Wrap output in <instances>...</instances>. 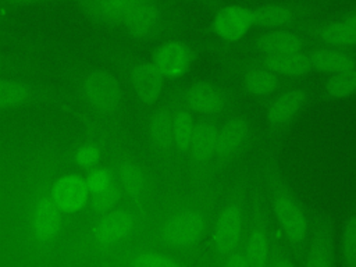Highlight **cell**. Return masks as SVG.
<instances>
[{"mask_svg":"<svg viewBox=\"0 0 356 267\" xmlns=\"http://www.w3.org/2000/svg\"><path fill=\"white\" fill-rule=\"evenodd\" d=\"M267 181L277 227L302 263L310 227L307 216L273 164L267 165Z\"/></svg>","mask_w":356,"mask_h":267,"instance_id":"cell-1","label":"cell"},{"mask_svg":"<svg viewBox=\"0 0 356 267\" xmlns=\"http://www.w3.org/2000/svg\"><path fill=\"white\" fill-rule=\"evenodd\" d=\"M243 192H236L220 210L211 234V248L216 256L224 259L242 243L245 225Z\"/></svg>","mask_w":356,"mask_h":267,"instance_id":"cell-2","label":"cell"},{"mask_svg":"<svg viewBox=\"0 0 356 267\" xmlns=\"http://www.w3.org/2000/svg\"><path fill=\"white\" fill-rule=\"evenodd\" d=\"M207 228L206 216L195 209L171 214L160 228L161 241L171 249L184 250L197 245Z\"/></svg>","mask_w":356,"mask_h":267,"instance_id":"cell-3","label":"cell"},{"mask_svg":"<svg viewBox=\"0 0 356 267\" xmlns=\"http://www.w3.org/2000/svg\"><path fill=\"white\" fill-rule=\"evenodd\" d=\"M302 264L306 267H334L337 264L334 225L331 217L324 211L313 216Z\"/></svg>","mask_w":356,"mask_h":267,"instance_id":"cell-4","label":"cell"},{"mask_svg":"<svg viewBox=\"0 0 356 267\" xmlns=\"http://www.w3.org/2000/svg\"><path fill=\"white\" fill-rule=\"evenodd\" d=\"M250 267H267L270 257V225L266 220L263 202L256 195L253 202L252 225L243 245Z\"/></svg>","mask_w":356,"mask_h":267,"instance_id":"cell-5","label":"cell"},{"mask_svg":"<svg viewBox=\"0 0 356 267\" xmlns=\"http://www.w3.org/2000/svg\"><path fill=\"white\" fill-rule=\"evenodd\" d=\"M83 92L89 103L102 113H113L121 102V89L117 79L107 71H90L83 79Z\"/></svg>","mask_w":356,"mask_h":267,"instance_id":"cell-6","label":"cell"},{"mask_svg":"<svg viewBox=\"0 0 356 267\" xmlns=\"http://www.w3.org/2000/svg\"><path fill=\"white\" fill-rule=\"evenodd\" d=\"M252 26H254L252 8L239 4L221 7L211 19L214 35L228 43L241 40Z\"/></svg>","mask_w":356,"mask_h":267,"instance_id":"cell-7","label":"cell"},{"mask_svg":"<svg viewBox=\"0 0 356 267\" xmlns=\"http://www.w3.org/2000/svg\"><path fill=\"white\" fill-rule=\"evenodd\" d=\"M193 53L191 47L179 40H170L159 46L153 54V64L164 78H179L191 67Z\"/></svg>","mask_w":356,"mask_h":267,"instance_id":"cell-8","label":"cell"},{"mask_svg":"<svg viewBox=\"0 0 356 267\" xmlns=\"http://www.w3.org/2000/svg\"><path fill=\"white\" fill-rule=\"evenodd\" d=\"M250 135L249 121L242 115L228 118L217 134L216 156L221 161L232 160L246 145Z\"/></svg>","mask_w":356,"mask_h":267,"instance_id":"cell-9","label":"cell"},{"mask_svg":"<svg viewBox=\"0 0 356 267\" xmlns=\"http://www.w3.org/2000/svg\"><path fill=\"white\" fill-rule=\"evenodd\" d=\"M309 99V93L302 88H292L278 95L267 107L266 118L267 122L280 128L286 125L295 118Z\"/></svg>","mask_w":356,"mask_h":267,"instance_id":"cell-10","label":"cell"},{"mask_svg":"<svg viewBox=\"0 0 356 267\" xmlns=\"http://www.w3.org/2000/svg\"><path fill=\"white\" fill-rule=\"evenodd\" d=\"M134 228V217L122 209L104 211L93 228L95 238L102 243H114L127 238Z\"/></svg>","mask_w":356,"mask_h":267,"instance_id":"cell-11","label":"cell"},{"mask_svg":"<svg viewBox=\"0 0 356 267\" xmlns=\"http://www.w3.org/2000/svg\"><path fill=\"white\" fill-rule=\"evenodd\" d=\"M185 103L192 111L213 115L224 108L225 97L222 92L211 82L197 81L186 89Z\"/></svg>","mask_w":356,"mask_h":267,"instance_id":"cell-12","label":"cell"},{"mask_svg":"<svg viewBox=\"0 0 356 267\" xmlns=\"http://www.w3.org/2000/svg\"><path fill=\"white\" fill-rule=\"evenodd\" d=\"M92 19L103 24H121L125 15L145 0H75Z\"/></svg>","mask_w":356,"mask_h":267,"instance_id":"cell-13","label":"cell"},{"mask_svg":"<svg viewBox=\"0 0 356 267\" xmlns=\"http://www.w3.org/2000/svg\"><path fill=\"white\" fill-rule=\"evenodd\" d=\"M131 81L138 99L145 104H153L161 96L164 76L153 63H140L134 67Z\"/></svg>","mask_w":356,"mask_h":267,"instance_id":"cell-14","label":"cell"},{"mask_svg":"<svg viewBox=\"0 0 356 267\" xmlns=\"http://www.w3.org/2000/svg\"><path fill=\"white\" fill-rule=\"evenodd\" d=\"M160 8L157 0H145L138 3L122 19L125 29L135 38L150 36L160 24Z\"/></svg>","mask_w":356,"mask_h":267,"instance_id":"cell-15","label":"cell"},{"mask_svg":"<svg viewBox=\"0 0 356 267\" xmlns=\"http://www.w3.org/2000/svg\"><path fill=\"white\" fill-rule=\"evenodd\" d=\"M312 70L332 75L356 68V57L341 47H318L309 53Z\"/></svg>","mask_w":356,"mask_h":267,"instance_id":"cell-16","label":"cell"},{"mask_svg":"<svg viewBox=\"0 0 356 267\" xmlns=\"http://www.w3.org/2000/svg\"><path fill=\"white\" fill-rule=\"evenodd\" d=\"M88 199V185L76 175H67L60 178L53 188V200L67 213L79 210Z\"/></svg>","mask_w":356,"mask_h":267,"instance_id":"cell-17","label":"cell"},{"mask_svg":"<svg viewBox=\"0 0 356 267\" xmlns=\"http://www.w3.org/2000/svg\"><path fill=\"white\" fill-rule=\"evenodd\" d=\"M260 64L275 75L288 78L303 76L312 70L309 54L303 50L284 54H263Z\"/></svg>","mask_w":356,"mask_h":267,"instance_id":"cell-18","label":"cell"},{"mask_svg":"<svg viewBox=\"0 0 356 267\" xmlns=\"http://www.w3.org/2000/svg\"><path fill=\"white\" fill-rule=\"evenodd\" d=\"M217 134L218 127L214 122L209 120H200L195 122L193 135L188 149L193 161L207 163L216 156Z\"/></svg>","mask_w":356,"mask_h":267,"instance_id":"cell-19","label":"cell"},{"mask_svg":"<svg viewBox=\"0 0 356 267\" xmlns=\"http://www.w3.org/2000/svg\"><path fill=\"white\" fill-rule=\"evenodd\" d=\"M61 227V209L53 199H40L33 209L32 228L39 239L47 241L57 235Z\"/></svg>","mask_w":356,"mask_h":267,"instance_id":"cell-20","label":"cell"},{"mask_svg":"<svg viewBox=\"0 0 356 267\" xmlns=\"http://www.w3.org/2000/svg\"><path fill=\"white\" fill-rule=\"evenodd\" d=\"M303 39L291 31L270 29L254 40V47L261 54H284L303 50Z\"/></svg>","mask_w":356,"mask_h":267,"instance_id":"cell-21","label":"cell"},{"mask_svg":"<svg viewBox=\"0 0 356 267\" xmlns=\"http://www.w3.org/2000/svg\"><path fill=\"white\" fill-rule=\"evenodd\" d=\"M252 14L254 26L264 29H282L296 19L298 10L284 3H268L252 8Z\"/></svg>","mask_w":356,"mask_h":267,"instance_id":"cell-22","label":"cell"},{"mask_svg":"<svg viewBox=\"0 0 356 267\" xmlns=\"http://www.w3.org/2000/svg\"><path fill=\"white\" fill-rule=\"evenodd\" d=\"M312 33L316 39L332 47L343 49L356 46V28L343 19L318 25L312 31Z\"/></svg>","mask_w":356,"mask_h":267,"instance_id":"cell-23","label":"cell"},{"mask_svg":"<svg viewBox=\"0 0 356 267\" xmlns=\"http://www.w3.org/2000/svg\"><path fill=\"white\" fill-rule=\"evenodd\" d=\"M280 81L278 75L266 68L264 65L252 67L243 74V86L245 89L257 97L268 96L278 88Z\"/></svg>","mask_w":356,"mask_h":267,"instance_id":"cell-24","label":"cell"},{"mask_svg":"<svg viewBox=\"0 0 356 267\" xmlns=\"http://www.w3.org/2000/svg\"><path fill=\"white\" fill-rule=\"evenodd\" d=\"M149 136L159 149H170L172 145V114L167 108L157 110L149 120Z\"/></svg>","mask_w":356,"mask_h":267,"instance_id":"cell-25","label":"cell"},{"mask_svg":"<svg viewBox=\"0 0 356 267\" xmlns=\"http://www.w3.org/2000/svg\"><path fill=\"white\" fill-rule=\"evenodd\" d=\"M324 93L330 99H343L356 93V68L328 75Z\"/></svg>","mask_w":356,"mask_h":267,"instance_id":"cell-26","label":"cell"},{"mask_svg":"<svg viewBox=\"0 0 356 267\" xmlns=\"http://www.w3.org/2000/svg\"><path fill=\"white\" fill-rule=\"evenodd\" d=\"M193 129L195 121L188 110L179 108L172 114V145L179 152H188Z\"/></svg>","mask_w":356,"mask_h":267,"instance_id":"cell-27","label":"cell"},{"mask_svg":"<svg viewBox=\"0 0 356 267\" xmlns=\"http://www.w3.org/2000/svg\"><path fill=\"white\" fill-rule=\"evenodd\" d=\"M339 256L345 267H356V211L346 217L339 239Z\"/></svg>","mask_w":356,"mask_h":267,"instance_id":"cell-28","label":"cell"},{"mask_svg":"<svg viewBox=\"0 0 356 267\" xmlns=\"http://www.w3.org/2000/svg\"><path fill=\"white\" fill-rule=\"evenodd\" d=\"M118 174L121 179V185L128 195L134 197H139L145 193L146 177L140 170V167H138L135 163L124 161L118 168Z\"/></svg>","mask_w":356,"mask_h":267,"instance_id":"cell-29","label":"cell"},{"mask_svg":"<svg viewBox=\"0 0 356 267\" xmlns=\"http://www.w3.org/2000/svg\"><path fill=\"white\" fill-rule=\"evenodd\" d=\"M288 243L277 228L270 227V257L268 266L271 267H292L296 264V259L292 257L291 250L285 246Z\"/></svg>","mask_w":356,"mask_h":267,"instance_id":"cell-30","label":"cell"},{"mask_svg":"<svg viewBox=\"0 0 356 267\" xmlns=\"http://www.w3.org/2000/svg\"><path fill=\"white\" fill-rule=\"evenodd\" d=\"M29 96L31 89L28 85L11 79H0V108L19 106L25 103Z\"/></svg>","mask_w":356,"mask_h":267,"instance_id":"cell-31","label":"cell"},{"mask_svg":"<svg viewBox=\"0 0 356 267\" xmlns=\"http://www.w3.org/2000/svg\"><path fill=\"white\" fill-rule=\"evenodd\" d=\"M132 264L135 267H181L182 266L181 261H178L177 259L154 250H146L136 254L135 259L132 260Z\"/></svg>","mask_w":356,"mask_h":267,"instance_id":"cell-32","label":"cell"},{"mask_svg":"<svg viewBox=\"0 0 356 267\" xmlns=\"http://www.w3.org/2000/svg\"><path fill=\"white\" fill-rule=\"evenodd\" d=\"M118 199H120V191L113 184H108V185L95 191L92 206L96 211L104 213V211L114 209Z\"/></svg>","mask_w":356,"mask_h":267,"instance_id":"cell-33","label":"cell"},{"mask_svg":"<svg viewBox=\"0 0 356 267\" xmlns=\"http://www.w3.org/2000/svg\"><path fill=\"white\" fill-rule=\"evenodd\" d=\"M221 260H222V266L225 267H250L248 257L245 254V250L241 246Z\"/></svg>","mask_w":356,"mask_h":267,"instance_id":"cell-34","label":"cell"},{"mask_svg":"<svg viewBox=\"0 0 356 267\" xmlns=\"http://www.w3.org/2000/svg\"><path fill=\"white\" fill-rule=\"evenodd\" d=\"M76 160L85 167L92 165L99 160V150L93 146H85L78 152Z\"/></svg>","mask_w":356,"mask_h":267,"instance_id":"cell-35","label":"cell"},{"mask_svg":"<svg viewBox=\"0 0 356 267\" xmlns=\"http://www.w3.org/2000/svg\"><path fill=\"white\" fill-rule=\"evenodd\" d=\"M342 19H343V21H346L348 24H350L352 26H355V28H356V11H352V13L346 14Z\"/></svg>","mask_w":356,"mask_h":267,"instance_id":"cell-36","label":"cell"},{"mask_svg":"<svg viewBox=\"0 0 356 267\" xmlns=\"http://www.w3.org/2000/svg\"><path fill=\"white\" fill-rule=\"evenodd\" d=\"M8 3H13V4H32V3H38L40 0H6Z\"/></svg>","mask_w":356,"mask_h":267,"instance_id":"cell-37","label":"cell"},{"mask_svg":"<svg viewBox=\"0 0 356 267\" xmlns=\"http://www.w3.org/2000/svg\"><path fill=\"white\" fill-rule=\"evenodd\" d=\"M207 1H211V0H207Z\"/></svg>","mask_w":356,"mask_h":267,"instance_id":"cell-38","label":"cell"}]
</instances>
